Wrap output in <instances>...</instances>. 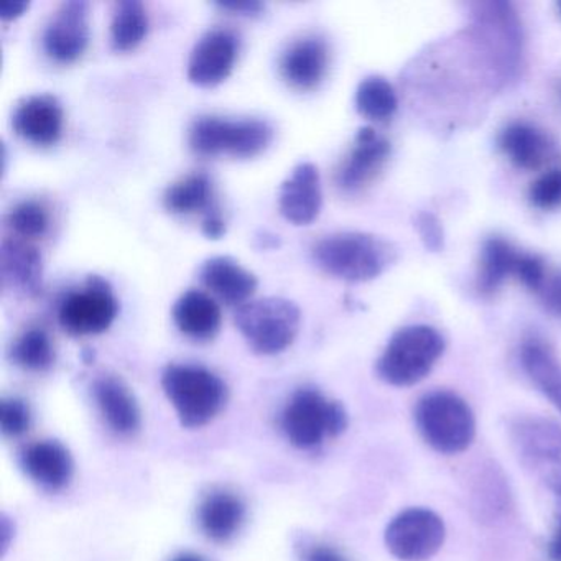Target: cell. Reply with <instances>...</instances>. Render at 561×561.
<instances>
[{
    "mask_svg": "<svg viewBox=\"0 0 561 561\" xmlns=\"http://www.w3.org/2000/svg\"><path fill=\"white\" fill-rule=\"evenodd\" d=\"M199 278L225 304L238 307L251 301L259 285L257 277L251 271L228 255H216L203 262Z\"/></svg>",
    "mask_w": 561,
    "mask_h": 561,
    "instance_id": "cell-20",
    "label": "cell"
},
{
    "mask_svg": "<svg viewBox=\"0 0 561 561\" xmlns=\"http://www.w3.org/2000/svg\"><path fill=\"white\" fill-rule=\"evenodd\" d=\"M415 422L423 439L443 455L465 451L474 439V413L453 392L438 390L422 397L415 409Z\"/></svg>",
    "mask_w": 561,
    "mask_h": 561,
    "instance_id": "cell-5",
    "label": "cell"
},
{
    "mask_svg": "<svg viewBox=\"0 0 561 561\" xmlns=\"http://www.w3.org/2000/svg\"><path fill=\"white\" fill-rule=\"evenodd\" d=\"M354 101H356L357 113L376 123L389 121L399 106L396 90L382 77L364 78L357 87Z\"/></svg>",
    "mask_w": 561,
    "mask_h": 561,
    "instance_id": "cell-29",
    "label": "cell"
},
{
    "mask_svg": "<svg viewBox=\"0 0 561 561\" xmlns=\"http://www.w3.org/2000/svg\"><path fill=\"white\" fill-rule=\"evenodd\" d=\"M162 387L185 428L208 425L228 402V389L215 373L193 364H172L162 376Z\"/></svg>",
    "mask_w": 561,
    "mask_h": 561,
    "instance_id": "cell-2",
    "label": "cell"
},
{
    "mask_svg": "<svg viewBox=\"0 0 561 561\" xmlns=\"http://www.w3.org/2000/svg\"><path fill=\"white\" fill-rule=\"evenodd\" d=\"M390 144L373 127H360L354 139L353 149L336 173L340 188L356 192L376 176L389 159Z\"/></svg>",
    "mask_w": 561,
    "mask_h": 561,
    "instance_id": "cell-16",
    "label": "cell"
},
{
    "mask_svg": "<svg viewBox=\"0 0 561 561\" xmlns=\"http://www.w3.org/2000/svg\"><path fill=\"white\" fill-rule=\"evenodd\" d=\"M558 8H560V12H561V2H560V5H558Z\"/></svg>",
    "mask_w": 561,
    "mask_h": 561,
    "instance_id": "cell-44",
    "label": "cell"
},
{
    "mask_svg": "<svg viewBox=\"0 0 561 561\" xmlns=\"http://www.w3.org/2000/svg\"><path fill=\"white\" fill-rule=\"evenodd\" d=\"M119 304L110 282L90 275L87 284L70 291L58 308L60 327L73 336L104 333L116 320Z\"/></svg>",
    "mask_w": 561,
    "mask_h": 561,
    "instance_id": "cell-9",
    "label": "cell"
},
{
    "mask_svg": "<svg viewBox=\"0 0 561 561\" xmlns=\"http://www.w3.org/2000/svg\"><path fill=\"white\" fill-rule=\"evenodd\" d=\"M445 351V340L426 324L402 328L377 360V376L396 387H410L428 376Z\"/></svg>",
    "mask_w": 561,
    "mask_h": 561,
    "instance_id": "cell-3",
    "label": "cell"
},
{
    "mask_svg": "<svg viewBox=\"0 0 561 561\" xmlns=\"http://www.w3.org/2000/svg\"><path fill=\"white\" fill-rule=\"evenodd\" d=\"M540 295L541 298H543L545 307H547L551 313L561 318V274L547 278Z\"/></svg>",
    "mask_w": 561,
    "mask_h": 561,
    "instance_id": "cell-37",
    "label": "cell"
},
{
    "mask_svg": "<svg viewBox=\"0 0 561 561\" xmlns=\"http://www.w3.org/2000/svg\"><path fill=\"white\" fill-rule=\"evenodd\" d=\"M330 64L327 42L307 35L291 42L280 57V73L297 90H313L323 81Z\"/></svg>",
    "mask_w": 561,
    "mask_h": 561,
    "instance_id": "cell-17",
    "label": "cell"
},
{
    "mask_svg": "<svg viewBox=\"0 0 561 561\" xmlns=\"http://www.w3.org/2000/svg\"><path fill=\"white\" fill-rule=\"evenodd\" d=\"M0 274L5 287L37 297L44 285V262L37 248L22 238H9L0 248Z\"/></svg>",
    "mask_w": 561,
    "mask_h": 561,
    "instance_id": "cell-19",
    "label": "cell"
},
{
    "mask_svg": "<svg viewBox=\"0 0 561 561\" xmlns=\"http://www.w3.org/2000/svg\"><path fill=\"white\" fill-rule=\"evenodd\" d=\"M149 31V18L139 0H123L114 9L111 42L119 51L136 48Z\"/></svg>",
    "mask_w": 561,
    "mask_h": 561,
    "instance_id": "cell-28",
    "label": "cell"
},
{
    "mask_svg": "<svg viewBox=\"0 0 561 561\" xmlns=\"http://www.w3.org/2000/svg\"><path fill=\"white\" fill-rule=\"evenodd\" d=\"M9 228L22 239L41 238L48 229V213L34 199L18 203L8 216Z\"/></svg>",
    "mask_w": 561,
    "mask_h": 561,
    "instance_id": "cell-31",
    "label": "cell"
},
{
    "mask_svg": "<svg viewBox=\"0 0 561 561\" xmlns=\"http://www.w3.org/2000/svg\"><path fill=\"white\" fill-rule=\"evenodd\" d=\"M203 234L209 239H219L222 238V234L226 232V222L222 219L221 213H219L218 206L213 208L211 211L206 213L203 216Z\"/></svg>",
    "mask_w": 561,
    "mask_h": 561,
    "instance_id": "cell-38",
    "label": "cell"
},
{
    "mask_svg": "<svg viewBox=\"0 0 561 561\" xmlns=\"http://www.w3.org/2000/svg\"><path fill=\"white\" fill-rule=\"evenodd\" d=\"M301 561H347L340 551L333 547L314 541H304L297 547Z\"/></svg>",
    "mask_w": 561,
    "mask_h": 561,
    "instance_id": "cell-36",
    "label": "cell"
},
{
    "mask_svg": "<svg viewBox=\"0 0 561 561\" xmlns=\"http://www.w3.org/2000/svg\"><path fill=\"white\" fill-rule=\"evenodd\" d=\"M522 366L541 393L561 410V366L557 357L540 341H527L522 346Z\"/></svg>",
    "mask_w": 561,
    "mask_h": 561,
    "instance_id": "cell-25",
    "label": "cell"
},
{
    "mask_svg": "<svg viewBox=\"0 0 561 561\" xmlns=\"http://www.w3.org/2000/svg\"><path fill=\"white\" fill-rule=\"evenodd\" d=\"M32 425V413L28 409L27 403L24 400L4 399L2 400V407H0V426H2V433L5 436L24 435L28 432Z\"/></svg>",
    "mask_w": 561,
    "mask_h": 561,
    "instance_id": "cell-33",
    "label": "cell"
},
{
    "mask_svg": "<svg viewBox=\"0 0 561 561\" xmlns=\"http://www.w3.org/2000/svg\"><path fill=\"white\" fill-rule=\"evenodd\" d=\"M274 127L257 117L229 119L202 116L190 127V147L203 157L231 156L251 159L271 146Z\"/></svg>",
    "mask_w": 561,
    "mask_h": 561,
    "instance_id": "cell-4",
    "label": "cell"
},
{
    "mask_svg": "<svg viewBox=\"0 0 561 561\" xmlns=\"http://www.w3.org/2000/svg\"><path fill=\"white\" fill-rule=\"evenodd\" d=\"M218 8L225 11L234 12V14L242 15H257L261 14L264 4L259 0H229V2H218Z\"/></svg>",
    "mask_w": 561,
    "mask_h": 561,
    "instance_id": "cell-39",
    "label": "cell"
},
{
    "mask_svg": "<svg viewBox=\"0 0 561 561\" xmlns=\"http://www.w3.org/2000/svg\"><path fill=\"white\" fill-rule=\"evenodd\" d=\"M415 228L426 249L433 252L442 251L443 244H445V234H443L442 222L435 215L426 211L420 213L415 219Z\"/></svg>",
    "mask_w": 561,
    "mask_h": 561,
    "instance_id": "cell-35",
    "label": "cell"
},
{
    "mask_svg": "<svg viewBox=\"0 0 561 561\" xmlns=\"http://www.w3.org/2000/svg\"><path fill=\"white\" fill-rule=\"evenodd\" d=\"M90 9L83 0L64 2L48 22L44 47L58 64H71L87 50L90 42Z\"/></svg>",
    "mask_w": 561,
    "mask_h": 561,
    "instance_id": "cell-12",
    "label": "cell"
},
{
    "mask_svg": "<svg viewBox=\"0 0 561 561\" xmlns=\"http://www.w3.org/2000/svg\"><path fill=\"white\" fill-rule=\"evenodd\" d=\"M93 396L101 415L117 435L130 436L140 428V410L129 387L116 376L94 380Z\"/></svg>",
    "mask_w": 561,
    "mask_h": 561,
    "instance_id": "cell-21",
    "label": "cell"
},
{
    "mask_svg": "<svg viewBox=\"0 0 561 561\" xmlns=\"http://www.w3.org/2000/svg\"><path fill=\"white\" fill-rule=\"evenodd\" d=\"M173 321L185 336L195 341H209L221 328V308L202 290L185 291L173 305Z\"/></svg>",
    "mask_w": 561,
    "mask_h": 561,
    "instance_id": "cell-23",
    "label": "cell"
},
{
    "mask_svg": "<svg viewBox=\"0 0 561 561\" xmlns=\"http://www.w3.org/2000/svg\"><path fill=\"white\" fill-rule=\"evenodd\" d=\"M520 252L512 248L505 239L489 238L482 245L481 271L478 288L481 294L491 295L504 284L508 275H514Z\"/></svg>",
    "mask_w": 561,
    "mask_h": 561,
    "instance_id": "cell-27",
    "label": "cell"
},
{
    "mask_svg": "<svg viewBox=\"0 0 561 561\" xmlns=\"http://www.w3.org/2000/svg\"><path fill=\"white\" fill-rule=\"evenodd\" d=\"M548 554H550L551 561H561V524L554 531L553 538H551Z\"/></svg>",
    "mask_w": 561,
    "mask_h": 561,
    "instance_id": "cell-41",
    "label": "cell"
},
{
    "mask_svg": "<svg viewBox=\"0 0 561 561\" xmlns=\"http://www.w3.org/2000/svg\"><path fill=\"white\" fill-rule=\"evenodd\" d=\"M12 359L18 366L34 373L50 369L55 363V347L47 331L31 328L12 346Z\"/></svg>",
    "mask_w": 561,
    "mask_h": 561,
    "instance_id": "cell-30",
    "label": "cell"
},
{
    "mask_svg": "<svg viewBox=\"0 0 561 561\" xmlns=\"http://www.w3.org/2000/svg\"><path fill=\"white\" fill-rule=\"evenodd\" d=\"M512 442L531 474L561 499V426L541 416H524L512 425Z\"/></svg>",
    "mask_w": 561,
    "mask_h": 561,
    "instance_id": "cell-8",
    "label": "cell"
},
{
    "mask_svg": "<svg viewBox=\"0 0 561 561\" xmlns=\"http://www.w3.org/2000/svg\"><path fill=\"white\" fill-rule=\"evenodd\" d=\"M300 308L282 297L259 298L236 311V327L259 354H278L287 350L300 328Z\"/></svg>",
    "mask_w": 561,
    "mask_h": 561,
    "instance_id": "cell-6",
    "label": "cell"
},
{
    "mask_svg": "<svg viewBox=\"0 0 561 561\" xmlns=\"http://www.w3.org/2000/svg\"><path fill=\"white\" fill-rule=\"evenodd\" d=\"M346 428L347 413L344 407L328 400L317 389L297 390L282 413L285 436L300 449L314 448L328 436H340Z\"/></svg>",
    "mask_w": 561,
    "mask_h": 561,
    "instance_id": "cell-7",
    "label": "cell"
},
{
    "mask_svg": "<svg viewBox=\"0 0 561 561\" xmlns=\"http://www.w3.org/2000/svg\"><path fill=\"white\" fill-rule=\"evenodd\" d=\"M12 126L22 139L37 146H50L64 130V107L51 94L24 98L15 107Z\"/></svg>",
    "mask_w": 561,
    "mask_h": 561,
    "instance_id": "cell-15",
    "label": "cell"
},
{
    "mask_svg": "<svg viewBox=\"0 0 561 561\" xmlns=\"http://www.w3.org/2000/svg\"><path fill=\"white\" fill-rule=\"evenodd\" d=\"M531 205L535 208L550 211L561 206V170L554 169L543 173L540 179L535 180L528 192Z\"/></svg>",
    "mask_w": 561,
    "mask_h": 561,
    "instance_id": "cell-32",
    "label": "cell"
},
{
    "mask_svg": "<svg viewBox=\"0 0 561 561\" xmlns=\"http://www.w3.org/2000/svg\"><path fill=\"white\" fill-rule=\"evenodd\" d=\"M172 561H205L202 557L195 553H182L179 557L173 558Z\"/></svg>",
    "mask_w": 561,
    "mask_h": 561,
    "instance_id": "cell-43",
    "label": "cell"
},
{
    "mask_svg": "<svg viewBox=\"0 0 561 561\" xmlns=\"http://www.w3.org/2000/svg\"><path fill=\"white\" fill-rule=\"evenodd\" d=\"M257 239V245L261 249H274L278 245V236L275 234H268L267 231L262 232V236H259Z\"/></svg>",
    "mask_w": 561,
    "mask_h": 561,
    "instance_id": "cell-42",
    "label": "cell"
},
{
    "mask_svg": "<svg viewBox=\"0 0 561 561\" xmlns=\"http://www.w3.org/2000/svg\"><path fill=\"white\" fill-rule=\"evenodd\" d=\"M238 38L226 28H213L196 42L188 60V80L209 88L222 83L234 68Z\"/></svg>",
    "mask_w": 561,
    "mask_h": 561,
    "instance_id": "cell-13",
    "label": "cell"
},
{
    "mask_svg": "<svg viewBox=\"0 0 561 561\" xmlns=\"http://www.w3.org/2000/svg\"><path fill=\"white\" fill-rule=\"evenodd\" d=\"M476 28L499 81L517 73L522 58V27L511 5L494 2L479 5L474 12Z\"/></svg>",
    "mask_w": 561,
    "mask_h": 561,
    "instance_id": "cell-10",
    "label": "cell"
},
{
    "mask_svg": "<svg viewBox=\"0 0 561 561\" xmlns=\"http://www.w3.org/2000/svg\"><path fill=\"white\" fill-rule=\"evenodd\" d=\"M21 465L35 484L50 492L67 488L75 472L70 451L55 439H44L27 446L22 451Z\"/></svg>",
    "mask_w": 561,
    "mask_h": 561,
    "instance_id": "cell-18",
    "label": "cell"
},
{
    "mask_svg": "<svg viewBox=\"0 0 561 561\" xmlns=\"http://www.w3.org/2000/svg\"><path fill=\"white\" fill-rule=\"evenodd\" d=\"M499 149L518 169L537 170L550 152L547 137L527 123H512L497 137Z\"/></svg>",
    "mask_w": 561,
    "mask_h": 561,
    "instance_id": "cell-24",
    "label": "cell"
},
{
    "mask_svg": "<svg viewBox=\"0 0 561 561\" xmlns=\"http://www.w3.org/2000/svg\"><path fill=\"white\" fill-rule=\"evenodd\" d=\"M245 520V504L239 495L218 489L203 497L198 524L203 534L216 543L232 540Z\"/></svg>",
    "mask_w": 561,
    "mask_h": 561,
    "instance_id": "cell-22",
    "label": "cell"
},
{
    "mask_svg": "<svg viewBox=\"0 0 561 561\" xmlns=\"http://www.w3.org/2000/svg\"><path fill=\"white\" fill-rule=\"evenodd\" d=\"M27 9V0H4L0 4V19L2 21H14V19L21 18Z\"/></svg>",
    "mask_w": 561,
    "mask_h": 561,
    "instance_id": "cell-40",
    "label": "cell"
},
{
    "mask_svg": "<svg viewBox=\"0 0 561 561\" xmlns=\"http://www.w3.org/2000/svg\"><path fill=\"white\" fill-rule=\"evenodd\" d=\"M514 275L528 290L537 291V294H540L545 282H547L545 262L538 255L525 254V252H520L518 255Z\"/></svg>",
    "mask_w": 561,
    "mask_h": 561,
    "instance_id": "cell-34",
    "label": "cell"
},
{
    "mask_svg": "<svg viewBox=\"0 0 561 561\" xmlns=\"http://www.w3.org/2000/svg\"><path fill=\"white\" fill-rule=\"evenodd\" d=\"M311 252L318 267L346 282L373 280L397 259V249L389 241L357 231L324 236Z\"/></svg>",
    "mask_w": 561,
    "mask_h": 561,
    "instance_id": "cell-1",
    "label": "cell"
},
{
    "mask_svg": "<svg viewBox=\"0 0 561 561\" xmlns=\"http://www.w3.org/2000/svg\"><path fill=\"white\" fill-rule=\"evenodd\" d=\"M442 517L428 508H409L397 515L386 530V545L402 561H423L438 553L445 541Z\"/></svg>",
    "mask_w": 561,
    "mask_h": 561,
    "instance_id": "cell-11",
    "label": "cell"
},
{
    "mask_svg": "<svg viewBox=\"0 0 561 561\" xmlns=\"http://www.w3.org/2000/svg\"><path fill=\"white\" fill-rule=\"evenodd\" d=\"M163 205L173 215H195L216 208L213 183L206 173H192L167 188Z\"/></svg>",
    "mask_w": 561,
    "mask_h": 561,
    "instance_id": "cell-26",
    "label": "cell"
},
{
    "mask_svg": "<svg viewBox=\"0 0 561 561\" xmlns=\"http://www.w3.org/2000/svg\"><path fill=\"white\" fill-rule=\"evenodd\" d=\"M323 203L320 172L310 162H301L291 170L278 192L282 216L294 225H308L317 218Z\"/></svg>",
    "mask_w": 561,
    "mask_h": 561,
    "instance_id": "cell-14",
    "label": "cell"
}]
</instances>
